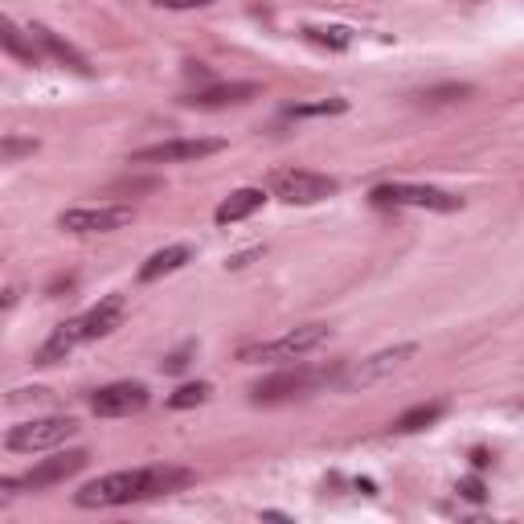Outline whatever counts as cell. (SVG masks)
Masks as SVG:
<instances>
[{"label":"cell","instance_id":"6da1fadb","mask_svg":"<svg viewBox=\"0 0 524 524\" xmlns=\"http://www.w3.org/2000/svg\"><path fill=\"white\" fill-rule=\"evenodd\" d=\"M193 484V471L185 467H136V471H111L103 479H91L74 500L78 508H119L131 500L168 496Z\"/></svg>","mask_w":524,"mask_h":524},{"label":"cell","instance_id":"7a4b0ae2","mask_svg":"<svg viewBox=\"0 0 524 524\" xmlns=\"http://www.w3.org/2000/svg\"><path fill=\"white\" fill-rule=\"evenodd\" d=\"M328 340V328L324 324H303V328H291L275 340H258V344H246L238 361L242 365H262V361H303L308 353H316V348Z\"/></svg>","mask_w":524,"mask_h":524},{"label":"cell","instance_id":"3957f363","mask_svg":"<svg viewBox=\"0 0 524 524\" xmlns=\"http://www.w3.org/2000/svg\"><path fill=\"white\" fill-rule=\"evenodd\" d=\"M418 357V344L414 340H406V344H393V348H381V353H373V357H365V361H353L340 377H336V385L344 389V393H365V389H373V385H381L385 377H393L406 361H414Z\"/></svg>","mask_w":524,"mask_h":524},{"label":"cell","instance_id":"277c9868","mask_svg":"<svg viewBox=\"0 0 524 524\" xmlns=\"http://www.w3.org/2000/svg\"><path fill=\"white\" fill-rule=\"evenodd\" d=\"M78 434V422L66 418V414H54V418H33V422H21L5 434V447L9 451H21V455H37V451H58L62 443H70Z\"/></svg>","mask_w":524,"mask_h":524},{"label":"cell","instance_id":"5b68a950","mask_svg":"<svg viewBox=\"0 0 524 524\" xmlns=\"http://www.w3.org/2000/svg\"><path fill=\"white\" fill-rule=\"evenodd\" d=\"M336 189H340L336 177L312 172V168H279L271 177V193L283 197L287 205H316V201H328Z\"/></svg>","mask_w":524,"mask_h":524},{"label":"cell","instance_id":"8992f818","mask_svg":"<svg viewBox=\"0 0 524 524\" xmlns=\"http://www.w3.org/2000/svg\"><path fill=\"white\" fill-rule=\"evenodd\" d=\"M373 205H398V209H430V213H455L463 209V197L447 193V189H434V185H377L373 193Z\"/></svg>","mask_w":524,"mask_h":524},{"label":"cell","instance_id":"52a82bcc","mask_svg":"<svg viewBox=\"0 0 524 524\" xmlns=\"http://www.w3.org/2000/svg\"><path fill=\"white\" fill-rule=\"evenodd\" d=\"M86 463H91V455H86L82 447L54 451L50 459H41V463H37V467H29L25 475H17V479H5V492H17V488H33V492H41V488H54V484H62V479L78 475Z\"/></svg>","mask_w":524,"mask_h":524},{"label":"cell","instance_id":"ba28073f","mask_svg":"<svg viewBox=\"0 0 524 524\" xmlns=\"http://www.w3.org/2000/svg\"><path fill=\"white\" fill-rule=\"evenodd\" d=\"M131 217H136L131 205H86V209H66L58 217V230H66V234H111V230L131 226Z\"/></svg>","mask_w":524,"mask_h":524},{"label":"cell","instance_id":"9c48e42d","mask_svg":"<svg viewBox=\"0 0 524 524\" xmlns=\"http://www.w3.org/2000/svg\"><path fill=\"white\" fill-rule=\"evenodd\" d=\"M226 152V140H213V136H197V140H164L152 148L131 152V164H189V160H205Z\"/></svg>","mask_w":524,"mask_h":524},{"label":"cell","instance_id":"30bf717a","mask_svg":"<svg viewBox=\"0 0 524 524\" xmlns=\"http://www.w3.org/2000/svg\"><path fill=\"white\" fill-rule=\"evenodd\" d=\"M320 381H328L324 369H283V373H275V377H267V381H258V385L250 389V398H254L258 406H275V402H287V398H299V393L316 389Z\"/></svg>","mask_w":524,"mask_h":524},{"label":"cell","instance_id":"8fae6325","mask_svg":"<svg viewBox=\"0 0 524 524\" xmlns=\"http://www.w3.org/2000/svg\"><path fill=\"white\" fill-rule=\"evenodd\" d=\"M144 406H148V385H140V381L103 385V389H95V398H91V410L99 418H131V414H140Z\"/></svg>","mask_w":524,"mask_h":524},{"label":"cell","instance_id":"7c38bea8","mask_svg":"<svg viewBox=\"0 0 524 524\" xmlns=\"http://www.w3.org/2000/svg\"><path fill=\"white\" fill-rule=\"evenodd\" d=\"M127 316V299L123 295H103L95 308H86L78 320H82V332L86 340H99V336H111Z\"/></svg>","mask_w":524,"mask_h":524},{"label":"cell","instance_id":"4fadbf2b","mask_svg":"<svg viewBox=\"0 0 524 524\" xmlns=\"http://www.w3.org/2000/svg\"><path fill=\"white\" fill-rule=\"evenodd\" d=\"M29 37L37 41L41 50H46L54 62H62L66 70H74V74H82V78H91V62H86V54H78L70 41H62L54 29H46V25H29Z\"/></svg>","mask_w":524,"mask_h":524},{"label":"cell","instance_id":"5bb4252c","mask_svg":"<svg viewBox=\"0 0 524 524\" xmlns=\"http://www.w3.org/2000/svg\"><path fill=\"white\" fill-rule=\"evenodd\" d=\"M78 344H86V332H82V320L74 316V320L58 324V328L50 332V340L37 348V365H58V361H66Z\"/></svg>","mask_w":524,"mask_h":524},{"label":"cell","instance_id":"9a60e30c","mask_svg":"<svg viewBox=\"0 0 524 524\" xmlns=\"http://www.w3.org/2000/svg\"><path fill=\"white\" fill-rule=\"evenodd\" d=\"M258 95L254 82H226V86H205V91L189 95L185 103L189 107H201V111H213V107H234V103H250Z\"/></svg>","mask_w":524,"mask_h":524},{"label":"cell","instance_id":"2e32d148","mask_svg":"<svg viewBox=\"0 0 524 524\" xmlns=\"http://www.w3.org/2000/svg\"><path fill=\"white\" fill-rule=\"evenodd\" d=\"M262 205H267V193L262 189H234L222 205H217V213H213V222L217 226H234V222H246L250 213H258Z\"/></svg>","mask_w":524,"mask_h":524},{"label":"cell","instance_id":"e0dca14e","mask_svg":"<svg viewBox=\"0 0 524 524\" xmlns=\"http://www.w3.org/2000/svg\"><path fill=\"white\" fill-rule=\"evenodd\" d=\"M189 258H193V250H189L185 242L156 250V254L144 262V267H140V283H156V279H164V275H172V271H181Z\"/></svg>","mask_w":524,"mask_h":524},{"label":"cell","instance_id":"ac0fdd59","mask_svg":"<svg viewBox=\"0 0 524 524\" xmlns=\"http://www.w3.org/2000/svg\"><path fill=\"white\" fill-rule=\"evenodd\" d=\"M443 418V402H422V406H410L398 422H393V430H402V434H414V430H426Z\"/></svg>","mask_w":524,"mask_h":524},{"label":"cell","instance_id":"d6986e66","mask_svg":"<svg viewBox=\"0 0 524 524\" xmlns=\"http://www.w3.org/2000/svg\"><path fill=\"white\" fill-rule=\"evenodd\" d=\"M0 41H5V50H9L13 58H21V62H29V66L37 62V50H33V37L25 41V33H21V29H17V25L9 21V17L0 21Z\"/></svg>","mask_w":524,"mask_h":524},{"label":"cell","instance_id":"ffe728a7","mask_svg":"<svg viewBox=\"0 0 524 524\" xmlns=\"http://www.w3.org/2000/svg\"><path fill=\"white\" fill-rule=\"evenodd\" d=\"M205 398H209V385H205V381H189V385H181L177 393H172L168 406H172V410H189V406H201Z\"/></svg>","mask_w":524,"mask_h":524},{"label":"cell","instance_id":"44dd1931","mask_svg":"<svg viewBox=\"0 0 524 524\" xmlns=\"http://www.w3.org/2000/svg\"><path fill=\"white\" fill-rule=\"evenodd\" d=\"M348 103L344 99H324V103H295V107H287V115L291 119H312V115H340Z\"/></svg>","mask_w":524,"mask_h":524},{"label":"cell","instance_id":"7402d4cb","mask_svg":"<svg viewBox=\"0 0 524 524\" xmlns=\"http://www.w3.org/2000/svg\"><path fill=\"white\" fill-rule=\"evenodd\" d=\"M303 37L316 41V46H328V50H344L348 41H353V37H348V29H320V25H308V29H303Z\"/></svg>","mask_w":524,"mask_h":524},{"label":"cell","instance_id":"603a6c76","mask_svg":"<svg viewBox=\"0 0 524 524\" xmlns=\"http://www.w3.org/2000/svg\"><path fill=\"white\" fill-rule=\"evenodd\" d=\"M0 152H5V164H13L21 152H37V140H5Z\"/></svg>","mask_w":524,"mask_h":524},{"label":"cell","instance_id":"cb8c5ba5","mask_svg":"<svg viewBox=\"0 0 524 524\" xmlns=\"http://www.w3.org/2000/svg\"><path fill=\"white\" fill-rule=\"evenodd\" d=\"M189 357H193V344H185V348H177L168 361H164V373H181L185 365H189Z\"/></svg>","mask_w":524,"mask_h":524},{"label":"cell","instance_id":"d4e9b609","mask_svg":"<svg viewBox=\"0 0 524 524\" xmlns=\"http://www.w3.org/2000/svg\"><path fill=\"white\" fill-rule=\"evenodd\" d=\"M156 9H205L213 5V0H152Z\"/></svg>","mask_w":524,"mask_h":524},{"label":"cell","instance_id":"484cf974","mask_svg":"<svg viewBox=\"0 0 524 524\" xmlns=\"http://www.w3.org/2000/svg\"><path fill=\"white\" fill-rule=\"evenodd\" d=\"M459 492H463L467 500H475V504L484 500V484H479V479H463V484H459Z\"/></svg>","mask_w":524,"mask_h":524}]
</instances>
